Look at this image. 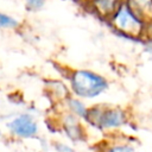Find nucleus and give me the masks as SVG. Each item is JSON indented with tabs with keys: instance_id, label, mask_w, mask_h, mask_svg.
<instances>
[{
	"instance_id": "f257e3e1",
	"label": "nucleus",
	"mask_w": 152,
	"mask_h": 152,
	"mask_svg": "<svg viewBox=\"0 0 152 152\" xmlns=\"http://www.w3.org/2000/svg\"><path fill=\"white\" fill-rule=\"evenodd\" d=\"M70 93L80 99L99 97L109 88V81L103 75L90 69H74L68 75Z\"/></svg>"
},
{
	"instance_id": "f03ea898",
	"label": "nucleus",
	"mask_w": 152,
	"mask_h": 152,
	"mask_svg": "<svg viewBox=\"0 0 152 152\" xmlns=\"http://www.w3.org/2000/svg\"><path fill=\"white\" fill-rule=\"evenodd\" d=\"M84 121L99 131L114 132L128 122V113L121 107L95 104L88 108Z\"/></svg>"
},
{
	"instance_id": "7ed1b4c3",
	"label": "nucleus",
	"mask_w": 152,
	"mask_h": 152,
	"mask_svg": "<svg viewBox=\"0 0 152 152\" xmlns=\"http://www.w3.org/2000/svg\"><path fill=\"white\" fill-rule=\"evenodd\" d=\"M107 21L114 28V31L129 38H141L147 34V23L125 1L118 6Z\"/></svg>"
},
{
	"instance_id": "20e7f679",
	"label": "nucleus",
	"mask_w": 152,
	"mask_h": 152,
	"mask_svg": "<svg viewBox=\"0 0 152 152\" xmlns=\"http://www.w3.org/2000/svg\"><path fill=\"white\" fill-rule=\"evenodd\" d=\"M8 132L18 139H32L39 132L38 122L30 113H21L7 124Z\"/></svg>"
},
{
	"instance_id": "39448f33",
	"label": "nucleus",
	"mask_w": 152,
	"mask_h": 152,
	"mask_svg": "<svg viewBox=\"0 0 152 152\" xmlns=\"http://www.w3.org/2000/svg\"><path fill=\"white\" fill-rule=\"evenodd\" d=\"M81 120L82 119L72 115L69 112L63 113L61 116V129L64 135L72 142H80L87 139L86 128Z\"/></svg>"
},
{
	"instance_id": "423d86ee",
	"label": "nucleus",
	"mask_w": 152,
	"mask_h": 152,
	"mask_svg": "<svg viewBox=\"0 0 152 152\" xmlns=\"http://www.w3.org/2000/svg\"><path fill=\"white\" fill-rule=\"evenodd\" d=\"M122 1L124 0H88V5L96 15L107 20Z\"/></svg>"
},
{
	"instance_id": "0eeeda50",
	"label": "nucleus",
	"mask_w": 152,
	"mask_h": 152,
	"mask_svg": "<svg viewBox=\"0 0 152 152\" xmlns=\"http://www.w3.org/2000/svg\"><path fill=\"white\" fill-rule=\"evenodd\" d=\"M63 103H64V107H65V112H69L72 115L84 120V118H86V115L88 113V108L89 107L86 104V102L82 99L70 94L63 101Z\"/></svg>"
},
{
	"instance_id": "6e6552de",
	"label": "nucleus",
	"mask_w": 152,
	"mask_h": 152,
	"mask_svg": "<svg viewBox=\"0 0 152 152\" xmlns=\"http://www.w3.org/2000/svg\"><path fill=\"white\" fill-rule=\"evenodd\" d=\"M146 23L152 21V0H124Z\"/></svg>"
},
{
	"instance_id": "1a4fd4ad",
	"label": "nucleus",
	"mask_w": 152,
	"mask_h": 152,
	"mask_svg": "<svg viewBox=\"0 0 152 152\" xmlns=\"http://www.w3.org/2000/svg\"><path fill=\"white\" fill-rule=\"evenodd\" d=\"M100 152H135V146L127 140H112L104 144Z\"/></svg>"
},
{
	"instance_id": "9d476101",
	"label": "nucleus",
	"mask_w": 152,
	"mask_h": 152,
	"mask_svg": "<svg viewBox=\"0 0 152 152\" xmlns=\"http://www.w3.org/2000/svg\"><path fill=\"white\" fill-rule=\"evenodd\" d=\"M48 90H49V93L53 96V99L56 100V101H64L71 93L69 91V89H68V87L63 83V82H61V81H58V80H52V81H50L49 83H48Z\"/></svg>"
},
{
	"instance_id": "9b49d317",
	"label": "nucleus",
	"mask_w": 152,
	"mask_h": 152,
	"mask_svg": "<svg viewBox=\"0 0 152 152\" xmlns=\"http://www.w3.org/2000/svg\"><path fill=\"white\" fill-rule=\"evenodd\" d=\"M20 26V23L12 15L0 12V28L7 30H15Z\"/></svg>"
},
{
	"instance_id": "f8f14e48",
	"label": "nucleus",
	"mask_w": 152,
	"mask_h": 152,
	"mask_svg": "<svg viewBox=\"0 0 152 152\" xmlns=\"http://www.w3.org/2000/svg\"><path fill=\"white\" fill-rule=\"evenodd\" d=\"M25 5L26 8L31 12H37L40 11L44 5H45V0H25Z\"/></svg>"
},
{
	"instance_id": "ddd939ff",
	"label": "nucleus",
	"mask_w": 152,
	"mask_h": 152,
	"mask_svg": "<svg viewBox=\"0 0 152 152\" xmlns=\"http://www.w3.org/2000/svg\"><path fill=\"white\" fill-rule=\"evenodd\" d=\"M55 148H56L57 152H75V150L71 146H69L64 142H56Z\"/></svg>"
},
{
	"instance_id": "4468645a",
	"label": "nucleus",
	"mask_w": 152,
	"mask_h": 152,
	"mask_svg": "<svg viewBox=\"0 0 152 152\" xmlns=\"http://www.w3.org/2000/svg\"><path fill=\"white\" fill-rule=\"evenodd\" d=\"M0 137H1V131H0Z\"/></svg>"
}]
</instances>
